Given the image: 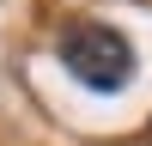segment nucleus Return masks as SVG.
I'll return each mask as SVG.
<instances>
[{"label":"nucleus","instance_id":"f257e3e1","mask_svg":"<svg viewBox=\"0 0 152 146\" xmlns=\"http://www.w3.org/2000/svg\"><path fill=\"white\" fill-rule=\"evenodd\" d=\"M55 55H61V67L79 85H91V91H122V85L134 79V43L116 24H97V18L67 24L61 43H55Z\"/></svg>","mask_w":152,"mask_h":146}]
</instances>
